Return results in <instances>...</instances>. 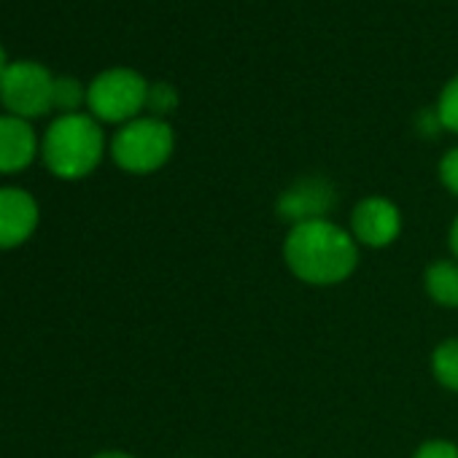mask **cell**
Segmentation results:
<instances>
[{
	"instance_id": "8",
	"label": "cell",
	"mask_w": 458,
	"mask_h": 458,
	"mask_svg": "<svg viewBox=\"0 0 458 458\" xmlns=\"http://www.w3.org/2000/svg\"><path fill=\"white\" fill-rule=\"evenodd\" d=\"M38 199L22 186H0V251L25 246L38 229Z\"/></svg>"
},
{
	"instance_id": "5",
	"label": "cell",
	"mask_w": 458,
	"mask_h": 458,
	"mask_svg": "<svg viewBox=\"0 0 458 458\" xmlns=\"http://www.w3.org/2000/svg\"><path fill=\"white\" fill-rule=\"evenodd\" d=\"M0 100L20 119H38L55 108V76L41 63L17 60L0 76Z\"/></svg>"
},
{
	"instance_id": "9",
	"label": "cell",
	"mask_w": 458,
	"mask_h": 458,
	"mask_svg": "<svg viewBox=\"0 0 458 458\" xmlns=\"http://www.w3.org/2000/svg\"><path fill=\"white\" fill-rule=\"evenodd\" d=\"M41 143L28 119L14 114L0 116V173H20L33 165Z\"/></svg>"
},
{
	"instance_id": "1",
	"label": "cell",
	"mask_w": 458,
	"mask_h": 458,
	"mask_svg": "<svg viewBox=\"0 0 458 458\" xmlns=\"http://www.w3.org/2000/svg\"><path fill=\"white\" fill-rule=\"evenodd\" d=\"M284 259L297 281L308 286H337L359 267V243L332 218L305 221L289 229Z\"/></svg>"
},
{
	"instance_id": "12",
	"label": "cell",
	"mask_w": 458,
	"mask_h": 458,
	"mask_svg": "<svg viewBox=\"0 0 458 458\" xmlns=\"http://www.w3.org/2000/svg\"><path fill=\"white\" fill-rule=\"evenodd\" d=\"M87 103V87L76 76H55V108L63 114H79Z\"/></svg>"
},
{
	"instance_id": "15",
	"label": "cell",
	"mask_w": 458,
	"mask_h": 458,
	"mask_svg": "<svg viewBox=\"0 0 458 458\" xmlns=\"http://www.w3.org/2000/svg\"><path fill=\"white\" fill-rule=\"evenodd\" d=\"M439 181L453 197H458V146L445 151V157L439 159Z\"/></svg>"
},
{
	"instance_id": "14",
	"label": "cell",
	"mask_w": 458,
	"mask_h": 458,
	"mask_svg": "<svg viewBox=\"0 0 458 458\" xmlns=\"http://www.w3.org/2000/svg\"><path fill=\"white\" fill-rule=\"evenodd\" d=\"M178 106V92L173 84L167 81H157V84H148V98H146V108L151 111V116L157 119H165L167 114H173Z\"/></svg>"
},
{
	"instance_id": "3",
	"label": "cell",
	"mask_w": 458,
	"mask_h": 458,
	"mask_svg": "<svg viewBox=\"0 0 458 458\" xmlns=\"http://www.w3.org/2000/svg\"><path fill=\"white\" fill-rule=\"evenodd\" d=\"M175 148V132L165 119L138 116L116 130L111 138L114 162L132 175H148L165 167Z\"/></svg>"
},
{
	"instance_id": "7",
	"label": "cell",
	"mask_w": 458,
	"mask_h": 458,
	"mask_svg": "<svg viewBox=\"0 0 458 458\" xmlns=\"http://www.w3.org/2000/svg\"><path fill=\"white\" fill-rule=\"evenodd\" d=\"M399 233H402V213L388 197L372 194L353 205L351 235L359 246L388 249L391 243H396Z\"/></svg>"
},
{
	"instance_id": "10",
	"label": "cell",
	"mask_w": 458,
	"mask_h": 458,
	"mask_svg": "<svg viewBox=\"0 0 458 458\" xmlns=\"http://www.w3.org/2000/svg\"><path fill=\"white\" fill-rule=\"evenodd\" d=\"M423 289L431 302L439 308H458V262L455 259H437L423 273Z\"/></svg>"
},
{
	"instance_id": "2",
	"label": "cell",
	"mask_w": 458,
	"mask_h": 458,
	"mask_svg": "<svg viewBox=\"0 0 458 458\" xmlns=\"http://www.w3.org/2000/svg\"><path fill=\"white\" fill-rule=\"evenodd\" d=\"M106 154V135L92 114H60L41 138V157L52 175L79 181L98 170Z\"/></svg>"
},
{
	"instance_id": "16",
	"label": "cell",
	"mask_w": 458,
	"mask_h": 458,
	"mask_svg": "<svg viewBox=\"0 0 458 458\" xmlns=\"http://www.w3.org/2000/svg\"><path fill=\"white\" fill-rule=\"evenodd\" d=\"M412 458H458V445L447 439H428L415 450Z\"/></svg>"
},
{
	"instance_id": "19",
	"label": "cell",
	"mask_w": 458,
	"mask_h": 458,
	"mask_svg": "<svg viewBox=\"0 0 458 458\" xmlns=\"http://www.w3.org/2000/svg\"><path fill=\"white\" fill-rule=\"evenodd\" d=\"M9 65H12V63L6 60V52H4V47H0V76H4V71H6Z\"/></svg>"
},
{
	"instance_id": "17",
	"label": "cell",
	"mask_w": 458,
	"mask_h": 458,
	"mask_svg": "<svg viewBox=\"0 0 458 458\" xmlns=\"http://www.w3.org/2000/svg\"><path fill=\"white\" fill-rule=\"evenodd\" d=\"M447 246H450V251H453V257H455V262H458V216H455V218H453V224H450Z\"/></svg>"
},
{
	"instance_id": "18",
	"label": "cell",
	"mask_w": 458,
	"mask_h": 458,
	"mask_svg": "<svg viewBox=\"0 0 458 458\" xmlns=\"http://www.w3.org/2000/svg\"><path fill=\"white\" fill-rule=\"evenodd\" d=\"M89 458H138V455H132L127 450H100V453H95Z\"/></svg>"
},
{
	"instance_id": "11",
	"label": "cell",
	"mask_w": 458,
	"mask_h": 458,
	"mask_svg": "<svg viewBox=\"0 0 458 458\" xmlns=\"http://www.w3.org/2000/svg\"><path fill=\"white\" fill-rule=\"evenodd\" d=\"M431 372L437 383L458 394V337L442 340L431 353Z\"/></svg>"
},
{
	"instance_id": "6",
	"label": "cell",
	"mask_w": 458,
	"mask_h": 458,
	"mask_svg": "<svg viewBox=\"0 0 458 458\" xmlns=\"http://www.w3.org/2000/svg\"><path fill=\"white\" fill-rule=\"evenodd\" d=\"M335 208H337V189L329 178H321V175H308V178L294 181L289 189L281 191L276 202L281 221H289L292 226L329 218Z\"/></svg>"
},
{
	"instance_id": "13",
	"label": "cell",
	"mask_w": 458,
	"mask_h": 458,
	"mask_svg": "<svg viewBox=\"0 0 458 458\" xmlns=\"http://www.w3.org/2000/svg\"><path fill=\"white\" fill-rule=\"evenodd\" d=\"M434 111H437V119H439L442 130L458 135V76H453V79L442 87Z\"/></svg>"
},
{
	"instance_id": "4",
	"label": "cell",
	"mask_w": 458,
	"mask_h": 458,
	"mask_svg": "<svg viewBox=\"0 0 458 458\" xmlns=\"http://www.w3.org/2000/svg\"><path fill=\"white\" fill-rule=\"evenodd\" d=\"M148 98V81L132 68H108L87 87V106L98 122L127 124L140 116Z\"/></svg>"
}]
</instances>
